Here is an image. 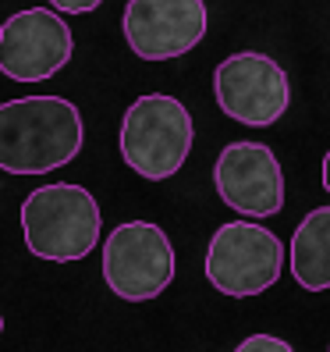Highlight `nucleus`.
Masks as SVG:
<instances>
[{
  "mask_svg": "<svg viewBox=\"0 0 330 352\" xmlns=\"http://www.w3.org/2000/svg\"><path fill=\"white\" fill-rule=\"evenodd\" d=\"M82 114L64 96H18L0 103V171L47 175L82 153Z\"/></svg>",
  "mask_w": 330,
  "mask_h": 352,
  "instance_id": "obj_1",
  "label": "nucleus"
},
{
  "mask_svg": "<svg viewBox=\"0 0 330 352\" xmlns=\"http://www.w3.org/2000/svg\"><path fill=\"white\" fill-rule=\"evenodd\" d=\"M22 232L29 253L50 263H71L96 250L103 217L86 185L54 182L25 196Z\"/></svg>",
  "mask_w": 330,
  "mask_h": 352,
  "instance_id": "obj_2",
  "label": "nucleus"
},
{
  "mask_svg": "<svg viewBox=\"0 0 330 352\" xmlns=\"http://www.w3.org/2000/svg\"><path fill=\"white\" fill-rule=\"evenodd\" d=\"M192 114L185 103L167 93L139 96L121 118V157L125 164L150 182H163L181 171L192 153Z\"/></svg>",
  "mask_w": 330,
  "mask_h": 352,
  "instance_id": "obj_3",
  "label": "nucleus"
},
{
  "mask_svg": "<svg viewBox=\"0 0 330 352\" xmlns=\"http://www.w3.org/2000/svg\"><path fill=\"white\" fill-rule=\"evenodd\" d=\"M284 271V242L252 221L220 224L206 250V278L224 296H259Z\"/></svg>",
  "mask_w": 330,
  "mask_h": 352,
  "instance_id": "obj_4",
  "label": "nucleus"
},
{
  "mask_svg": "<svg viewBox=\"0 0 330 352\" xmlns=\"http://www.w3.org/2000/svg\"><path fill=\"white\" fill-rule=\"evenodd\" d=\"M174 245L153 221H125L103 242V281L125 302L156 299L174 281Z\"/></svg>",
  "mask_w": 330,
  "mask_h": 352,
  "instance_id": "obj_5",
  "label": "nucleus"
},
{
  "mask_svg": "<svg viewBox=\"0 0 330 352\" xmlns=\"http://www.w3.org/2000/svg\"><path fill=\"white\" fill-rule=\"evenodd\" d=\"M213 96H217V107L228 118L252 129H266L281 114H287L292 82H287V72L274 57L259 50H241L217 65Z\"/></svg>",
  "mask_w": 330,
  "mask_h": 352,
  "instance_id": "obj_6",
  "label": "nucleus"
},
{
  "mask_svg": "<svg viewBox=\"0 0 330 352\" xmlns=\"http://www.w3.org/2000/svg\"><path fill=\"white\" fill-rule=\"evenodd\" d=\"M75 36L57 11L25 8L0 25V72L14 82H47L71 60Z\"/></svg>",
  "mask_w": 330,
  "mask_h": 352,
  "instance_id": "obj_7",
  "label": "nucleus"
},
{
  "mask_svg": "<svg viewBox=\"0 0 330 352\" xmlns=\"http://www.w3.org/2000/svg\"><path fill=\"white\" fill-rule=\"evenodd\" d=\"M121 29L135 57L171 60L202 43L210 11L206 0H128Z\"/></svg>",
  "mask_w": 330,
  "mask_h": 352,
  "instance_id": "obj_8",
  "label": "nucleus"
},
{
  "mask_svg": "<svg viewBox=\"0 0 330 352\" xmlns=\"http://www.w3.org/2000/svg\"><path fill=\"white\" fill-rule=\"evenodd\" d=\"M213 185L217 196L245 217H274L284 206V171L266 142H228L213 164Z\"/></svg>",
  "mask_w": 330,
  "mask_h": 352,
  "instance_id": "obj_9",
  "label": "nucleus"
},
{
  "mask_svg": "<svg viewBox=\"0 0 330 352\" xmlns=\"http://www.w3.org/2000/svg\"><path fill=\"white\" fill-rule=\"evenodd\" d=\"M287 263L305 292L330 288V206H316L302 217L287 245Z\"/></svg>",
  "mask_w": 330,
  "mask_h": 352,
  "instance_id": "obj_10",
  "label": "nucleus"
},
{
  "mask_svg": "<svg viewBox=\"0 0 330 352\" xmlns=\"http://www.w3.org/2000/svg\"><path fill=\"white\" fill-rule=\"evenodd\" d=\"M235 352H295V349L287 345L284 338H274V335H252V338L238 342Z\"/></svg>",
  "mask_w": 330,
  "mask_h": 352,
  "instance_id": "obj_11",
  "label": "nucleus"
},
{
  "mask_svg": "<svg viewBox=\"0 0 330 352\" xmlns=\"http://www.w3.org/2000/svg\"><path fill=\"white\" fill-rule=\"evenodd\" d=\"M103 0H50L54 11H68V14H86V11H96Z\"/></svg>",
  "mask_w": 330,
  "mask_h": 352,
  "instance_id": "obj_12",
  "label": "nucleus"
},
{
  "mask_svg": "<svg viewBox=\"0 0 330 352\" xmlns=\"http://www.w3.org/2000/svg\"><path fill=\"white\" fill-rule=\"evenodd\" d=\"M323 189L330 192V150H327V157H323Z\"/></svg>",
  "mask_w": 330,
  "mask_h": 352,
  "instance_id": "obj_13",
  "label": "nucleus"
},
{
  "mask_svg": "<svg viewBox=\"0 0 330 352\" xmlns=\"http://www.w3.org/2000/svg\"><path fill=\"white\" fill-rule=\"evenodd\" d=\"M0 338H4V314H0Z\"/></svg>",
  "mask_w": 330,
  "mask_h": 352,
  "instance_id": "obj_14",
  "label": "nucleus"
}]
</instances>
